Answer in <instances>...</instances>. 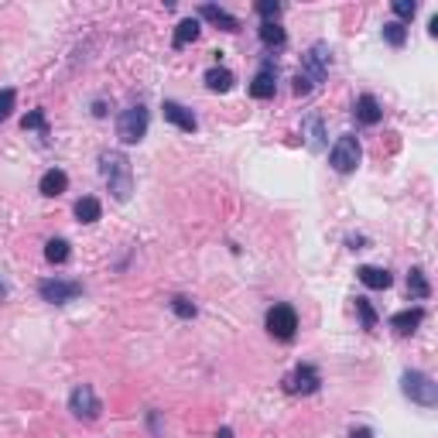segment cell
<instances>
[{
    "label": "cell",
    "instance_id": "24",
    "mask_svg": "<svg viewBox=\"0 0 438 438\" xmlns=\"http://www.w3.org/2000/svg\"><path fill=\"white\" fill-rule=\"evenodd\" d=\"M357 312L363 319V329H377V312H373V305L366 298H357Z\"/></svg>",
    "mask_w": 438,
    "mask_h": 438
},
{
    "label": "cell",
    "instance_id": "31",
    "mask_svg": "<svg viewBox=\"0 0 438 438\" xmlns=\"http://www.w3.org/2000/svg\"><path fill=\"white\" fill-rule=\"evenodd\" d=\"M353 438H373V432H370V428H359V432H353Z\"/></svg>",
    "mask_w": 438,
    "mask_h": 438
},
{
    "label": "cell",
    "instance_id": "17",
    "mask_svg": "<svg viewBox=\"0 0 438 438\" xmlns=\"http://www.w3.org/2000/svg\"><path fill=\"white\" fill-rule=\"evenodd\" d=\"M233 72H230V69H209V72H205V86H209V89H212V93H230V89H233Z\"/></svg>",
    "mask_w": 438,
    "mask_h": 438
},
{
    "label": "cell",
    "instance_id": "32",
    "mask_svg": "<svg viewBox=\"0 0 438 438\" xmlns=\"http://www.w3.org/2000/svg\"><path fill=\"white\" fill-rule=\"evenodd\" d=\"M216 438H233V432H230V428H219V432H216Z\"/></svg>",
    "mask_w": 438,
    "mask_h": 438
},
{
    "label": "cell",
    "instance_id": "8",
    "mask_svg": "<svg viewBox=\"0 0 438 438\" xmlns=\"http://www.w3.org/2000/svg\"><path fill=\"white\" fill-rule=\"evenodd\" d=\"M38 295L45 302H52V305H65V302H72V298H79L82 295V284L79 281H58V278H48L38 284Z\"/></svg>",
    "mask_w": 438,
    "mask_h": 438
},
{
    "label": "cell",
    "instance_id": "14",
    "mask_svg": "<svg viewBox=\"0 0 438 438\" xmlns=\"http://www.w3.org/2000/svg\"><path fill=\"white\" fill-rule=\"evenodd\" d=\"M205 21H212L216 28H223V31H240V21L233 17V14H226L223 7H216V3H202V10H199Z\"/></svg>",
    "mask_w": 438,
    "mask_h": 438
},
{
    "label": "cell",
    "instance_id": "19",
    "mask_svg": "<svg viewBox=\"0 0 438 438\" xmlns=\"http://www.w3.org/2000/svg\"><path fill=\"white\" fill-rule=\"evenodd\" d=\"M69 253H72V250H69L65 240H48V243H45V260H48V264H65Z\"/></svg>",
    "mask_w": 438,
    "mask_h": 438
},
{
    "label": "cell",
    "instance_id": "28",
    "mask_svg": "<svg viewBox=\"0 0 438 438\" xmlns=\"http://www.w3.org/2000/svg\"><path fill=\"white\" fill-rule=\"evenodd\" d=\"M391 7H394V14H398V17H404V21H411V17L418 14V3H414V0H394Z\"/></svg>",
    "mask_w": 438,
    "mask_h": 438
},
{
    "label": "cell",
    "instance_id": "18",
    "mask_svg": "<svg viewBox=\"0 0 438 438\" xmlns=\"http://www.w3.org/2000/svg\"><path fill=\"white\" fill-rule=\"evenodd\" d=\"M100 199H93V196H82L79 202H76V216H79V223H96L100 219Z\"/></svg>",
    "mask_w": 438,
    "mask_h": 438
},
{
    "label": "cell",
    "instance_id": "13",
    "mask_svg": "<svg viewBox=\"0 0 438 438\" xmlns=\"http://www.w3.org/2000/svg\"><path fill=\"white\" fill-rule=\"evenodd\" d=\"M353 114H357V120L363 127H377L380 117H384V110H380V103H377L373 96H359L357 107H353Z\"/></svg>",
    "mask_w": 438,
    "mask_h": 438
},
{
    "label": "cell",
    "instance_id": "23",
    "mask_svg": "<svg viewBox=\"0 0 438 438\" xmlns=\"http://www.w3.org/2000/svg\"><path fill=\"white\" fill-rule=\"evenodd\" d=\"M284 38H288V35H284V28H278L274 21H264V24H260V41H264V45L278 48V45H284Z\"/></svg>",
    "mask_w": 438,
    "mask_h": 438
},
{
    "label": "cell",
    "instance_id": "12",
    "mask_svg": "<svg viewBox=\"0 0 438 438\" xmlns=\"http://www.w3.org/2000/svg\"><path fill=\"white\" fill-rule=\"evenodd\" d=\"M41 196H48V199H55V196H62L65 189H69V175L62 171V168H52V171H45L38 182Z\"/></svg>",
    "mask_w": 438,
    "mask_h": 438
},
{
    "label": "cell",
    "instance_id": "20",
    "mask_svg": "<svg viewBox=\"0 0 438 438\" xmlns=\"http://www.w3.org/2000/svg\"><path fill=\"white\" fill-rule=\"evenodd\" d=\"M407 291H411L414 298H428V295H432V288H428L421 267H411V271H407Z\"/></svg>",
    "mask_w": 438,
    "mask_h": 438
},
{
    "label": "cell",
    "instance_id": "10",
    "mask_svg": "<svg viewBox=\"0 0 438 438\" xmlns=\"http://www.w3.org/2000/svg\"><path fill=\"white\" fill-rule=\"evenodd\" d=\"M164 120L168 123H175L178 130H185V134H196L199 130V120H196V114L189 110V107H182V103H175V100H164Z\"/></svg>",
    "mask_w": 438,
    "mask_h": 438
},
{
    "label": "cell",
    "instance_id": "16",
    "mask_svg": "<svg viewBox=\"0 0 438 438\" xmlns=\"http://www.w3.org/2000/svg\"><path fill=\"white\" fill-rule=\"evenodd\" d=\"M421 319H425V312H421V308H407V312H398V315L391 319V325H394V332L407 336V332H414V329L421 325Z\"/></svg>",
    "mask_w": 438,
    "mask_h": 438
},
{
    "label": "cell",
    "instance_id": "30",
    "mask_svg": "<svg viewBox=\"0 0 438 438\" xmlns=\"http://www.w3.org/2000/svg\"><path fill=\"white\" fill-rule=\"evenodd\" d=\"M305 130L312 134V137H308V144H312V148H322V123H319V120L312 117L308 123H305Z\"/></svg>",
    "mask_w": 438,
    "mask_h": 438
},
{
    "label": "cell",
    "instance_id": "11",
    "mask_svg": "<svg viewBox=\"0 0 438 438\" xmlns=\"http://www.w3.org/2000/svg\"><path fill=\"white\" fill-rule=\"evenodd\" d=\"M274 89H278V69L267 62V65L253 76V82H250V96H253V100H271Z\"/></svg>",
    "mask_w": 438,
    "mask_h": 438
},
{
    "label": "cell",
    "instance_id": "3",
    "mask_svg": "<svg viewBox=\"0 0 438 438\" xmlns=\"http://www.w3.org/2000/svg\"><path fill=\"white\" fill-rule=\"evenodd\" d=\"M359 158H363V148H359V141L353 137V134H343V137L332 144V151H329V164H332L339 175L357 171Z\"/></svg>",
    "mask_w": 438,
    "mask_h": 438
},
{
    "label": "cell",
    "instance_id": "25",
    "mask_svg": "<svg viewBox=\"0 0 438 438\" xmlns=\"http://www.w3.org/2000/svg\"><path fill=\"white\" fill-rule=\"evenodd\" d=\"M171 312H175V315H182V319H192V315H196V305H192L189 298H182V295H178V298H171Z\"/></svg>",
    "mask_w": 438,
    "mask_h": 438
},
{
    "label": "cell",
    "instance_id": "29",
    "mask_svg": "<svg viewBox=\"0 0 438 438\" xmlns=\"http://www.w3.org/2000/svg\"><path fill=\"white\" fill-rule=\"evenodd\" d=\"M14 100H17V96H14V89H0V123L10 117V110H14Z\"/></svg>",
    "mask_w": 438,
    "mask_h": 438
},
{
    "label": "cell",
    "instance_id": "33",
    "mask_svg": "<svg viewBox=\"0 0 438 438\" xmlns=\"http://www.w3.org/2000/svg\"><path fill=\"white\" fill-rule=\"evenodd\" d=\"M3 291H7V288H3V281H0V295H3Z\"/></svg>",
    "mask_w": 438,
    "mask_h": 438
},
{
    "label": "cell",
    "instance_id": "4",
    "mask_svg": "<svg viewBox=\"0 0 438 438\" xmlns=\"http://www.w3.org/2000/svg\"><path fill=\"white\" fill-rule=\"evenodd\" d=\"M144 134H148V110L144 107H130L120 114L117 137L123 144H137V141H144Z\"/></svg>",
    "mask_w": 438,
    "mask_h": 438
},
{
    "label": "cell",
    "instance_id": "15",
    "mask_svg": "<svg viewBox=\"0 0 438 438\" xmlns=\"http://www.w3.org/2000/svg\"><path fill=\"white\" fill-rule=\"evenodd\" d=\"M357 274H359V281H363L366 288H373V291H384V288L394 284V278H391L387 267H370V264H366V267H359Z\"/></svg>",
    "mask_w": 438,
    "mask_h": 438
},
{
    "label": "cell",
    "instance_id": "5",
    "mask_svg": "<svg viewBox=\"0 0 438 438\" xmlns=\"http://www.w3.org/2000/svg\"><path fill=\"white\" fill-rule=\"evenodd\" d=\"M329 65H332V52H329V45H322L319 41V45H312L308 55L302 58V72H298V76L315 86V82H322L325 76H329Z\"/></svg>",
    "mask_w": 438,
    "mask_h": 438
},
{
    "label": "cell",
    "instance_id": "21",
    "mask_svg": "<svg viewBox=\"0 0 438 438\" xmlns=\"http://www.w3.org/2000/svg\"><path fill=\"white\" fill-rule=\"evenodd\" d=\"M199 38V21L196 17H185L178 28H175V48H182V45H189V41Z\"/></svg>",
    "mask_w": 438,
    "mask_h": 438
},
{
    "label": "cell",
    "instance_id": "1",
    "mask_svg": "<svg viewBox=\"0 0 438 438\" xmlns=\"http://www.w3.org/2000/svg\"><path fill=\"white\" fill-rule=\"evenodd\" d=\"M100 171H103V178H107V185H110V192H114V199L117 202L130 199V192H134V171H130L127 155L107 151V155L100 158Z\"/></svg>",
    "mask_w": 438,
    "mask_h": 438
},
{
    "label": "cell",
    "instance_id": "6",
    "mask_svg": "<svg viewBox=\"0 0 438 438\" xmlns=\"http://www.w3.org/2000/svg\"><path fill=\"white\" fill-rule=\"evenodd\" d=\"M267 332L278 339V343H291L295 332H298V315L291 305H274L267 312Z\"/></svg>",
    "mask_w": 438,
    "mask_h": 438
},
{
    "label": "cell",
    "instance_id": "26",
    "mask_svg": "<svg viewBox=\"0 0 438 438\" xmlns=\"http://www.w3.org/2000/svg\"><path fill=\"white\" fill-rule=\"evenodd\" d=\"M21 127H24V130H41V134H48V127H45V110L28 114V117L21 120Z\"/></svg>",
    "mask_w": 438,
    "mask_h": 438
},
{
    "label": "cell",
    "instance_id": "27",
    "mask_svg": "<svg viewBox=\"0 0 438 438\" xmlns=\"http://www.w3.org/2000/svg\"><path fill=\"white\" fill-rule=\"evenodd\" d=\"M257 14H260L264 21H278L281 3H278V0H260V3H257Z\"/></svg>",
    "mask_w": 438,
    "mask_h": 438
},
{
    "label": "cell",
    "instance_id": "7",
    "mask_svg": "<svg viewBox=\"0 0 438 438\" xmlns=\"http://www.w3.org/2000/svg\"><path fill=\"white\" fill-rule=\"evenodd\" d=\"M69 411L82 418V421H96L100 418V411H103V404L96 398V391L89 387V384H79L72 394H69Z\"/></svg>",
    "mask_w": 438,
    "mask_h": 438
},
{
    "label": "cell",
    "instance_id": "22",
    "mask_svg": "<svg viewBox=\"0 0 438 438\" xmlns=\"http://www.w3.org/2000/svg\"><path fill=\"white\" fill-rule=\"evenodd\" d=\"M384 41H387L391 48H400V45L407 41V28H404L400 21H387V24H384Z\"/></svg>",
    "mask_w": 438,
    "mask_h": 438
},
{
    "label": "cell",
    "instance_id": "2",
    "mask_svg": "<svg viewBox=\"0 0 438 438\" xmlns=\"http://www.w3.org/2000/svg\"><path fill=\"white\" fill-rule=\"evenodd\" d=\"M400 387H404L407 398L414 400V404H421V407H435L438 404V384L428 373H421V370H407L400 377Z\"/></svg>",
    "mask_w": 438,
    "mask_h": 438
},
{
    "label": "cell",
    "instance_id": "9",
    "mask_svg": "<svg viewBox=\"0 0 438 438\" xmlns=\"http://www.w3.org/2000/svg\"><path fill=\"white\" fill-rule=\"evenodd\" d=\"M319 370L315 366H298L284 377V391L288 394H315L319 391Z\"/></svg>",
    "mask_w": 438,
    "mask_h": 438
}]
</instances>
